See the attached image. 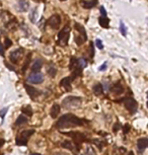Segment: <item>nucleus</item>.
Returning <instances> with one entry per match:
<instances>
[{"instance_id":"1","label":"nucleus","mask_w":148,"mask_h":155,"mask_svg":"<svg viewBox=\"0 0 148 155\" xmlns=\"http://www.w3.org/2000/svg\"><path fill=\"white\" fill-rule=\"evenodd\" d=\"M83 123L84 121L82 119H79L73 114H66V115H63L59 119V121L56 124V127L58 129H66V128L82 126Z\"/></svg>"},{"instance_id":"2","label":"nucleus","mask_w":148,"mask_h":155,"mask_svg":"<svg viewBox=\"0 0 148 155\" xmlns=\"http://www.w3.org/2000/svg\"><path fill=\"white\" fill-rule=\"evenodd\" d=\"M82 99L77 96H68L62 101V106L67 109H76L81 106Z\"/></svg>"},{"instance_id":"3","label":"nucleus","mask_w":148,"mask_h":155,"mask_svg":"<svg viewBox=\"0 0 148 155\" xmlns=\"http://www.w3.org/2000/svg\"><path fill=\"white\" fill-rule=\"evenodd\" d=\"M69 34H70V27L69 26H65L59 31L58 34V43L59 45H62V46H66L69 41Z\"/></svg>"},{"instance_id":"4","label":"nucleus","mask_w":148,"mask_h":155,"mask_svg":"<svg viewBox=\"0 0 148 155\" xmlns=\"http://www.w3.org/2000/svg\"><path fill=\"white\" fill-rule=\"evenodd\" d=\"M74 26H75V29L78 31V33H79L78 36H75V42H76V44L78 46H80V45H82L86 40H87L86 31H85V29H84V27L79 24H75Z\"/></svg>"},{"instance_id":"5","label":"nucleus","mask_w":148,"mask_h":155,"mask_svg":"<svg viewBox=\"0 0 148 155\" xmlns=\"http://www.w3.org/2000/svg\"><path fill=\"white\" fill-rule=\"evenodd\" d=\"M35 133V130H26L20 133L19 136L16 137V144L19 146H24L28 144V140L33 134Z\"/></svg>"},{"instance_id":"6","label":"nucleus","mask_w":148,"mask_h":155,"mask_svg":"<svg viewBox=\"0 0 148 155\" xmlns=\"http://www.w3.org/2000/svg\"><path fill=\"white\" fill-rule=\"evenodd\" d=\"M124 106L131 114H135L138 109V104L134 99L132 97H126L124 99Z\"/></svg>"},{"instance_id":"7","label":"nucleus","mask_w":148,"mask_h":155,"mask_svg":"<svg viewBox=\"0 0 148 155\" xmlns=\"http://www.w3.org/2000/svg\"><path fill=\"white\" fill-rule=\"evenodd\" d=\"M60 24H61V17H60V15H59V14L52 15V16L50 17L49 19H48V21H47L48 26H51L52 29H59Z\"/></svg>"},{"instance_id":"8","label":"nucleus","mask_w":148,"mask_h":155,"mask_svg":"<svg viewBox=\"0 0 148 155\" xmlns=\"http://www.w3.org/2000/svg\"><path fill=\"white\" fill-rule=\"evenodd\" d=\"M64 134L71 137V138L75 141V143H77V144H80V143H82L86 140L85 135H83L80 132H69V133H64Z\"/></svg>"},{"instance_id":"9","label":"nucleus","mask_w":148,"mask_h":155,"mask_svg":"<svg viewBox=\"0 0 148 155\" xmlns=\"http://www.w3.org/2000/svg\"><path fill=\"white\" fill-rule=\"evenodd\" d=\"M24 49H21V48H19V49H16L14 50V51H12L9 55V59L10 61L12 63H19V61L21 59L22 55H24Z\"/></svg>"},{"instance_id":"10","label":"nucleus","mask_w":148,"mask_h":155,"mask_svg":"<svg viewBox=\"0 0 148 155\" xmlns=\"http://www.w3.org/2000/svg\"><path fill=\"white\" fill-rule=\"evenodd\" d=\"M43 80H44V76L40 72H33L28 77V81L34 84L41 83V82H43Z\"/></svg>"},{"instance_id":"11","label":"nucleus","mask_w":148,"mask_h":155,"mask_svg":"<svg viewBox=\"0 0 148 155\" xmlns=\"http://www.w3.org/2000/svg\"><path fill=\"white\" fill-rule=\"evenodd\" d=\"M24 88H26V92H28V94L31 97V99H36V97L40 95V91H39L37 88L33 87V86L26 84V85H24Z\"/></svg>"},{"instance_id":"12","label":"nucleus","mask_w":148,"mask_h":155,"mask_svg":"<svg viewBox=\"0 0 148 155\" xmlns=\"http://www.w3.org/2000/svg\"><path fill=\"white\" fill-rule=\"evenodd\" d=\"M137 146L139 153H143V151L145 150V148L148 147V139L147 138H140L137 141Z\"/></svg>"},{"instance_id":"13","label":"nucleus","mask_w":148,"mask_h":155,"mask_svg":"<svg viewBox=\"0 0 148 155\" xmlns=\"http://www.w3.org/2000/svg\"><path fill=\"white\" fill-rule=\"evenodd\" d=\"M73 79L71 78V76L70 77H65V78H63L62 80L60 81V86H62V87H64L66 90H70L71 89V82Z\"/></svg>"},{"instance_id":"14","label":"nucleus","mask_w":148,"mask_h":155,"mask_svg":"<svg viewBox=\"0 0 148 155\" xmlns=\"http://www.w3.org/2000/svg\"><path fill=\"white\" fill-rule=\"evenodd\" d=\"M29 7V3L26 0H19V3H17V8L20 12H26L28 11Z\"/></svg>"},{"instance_id":"15","label":"nucleus","mask_w":148,"mask_h":155,"mask_svg":"<svg viewBox=\"0 0 148 155\" xmlns=\"http://www.w3.org/2000/svg\"><path fill=\"white\" fill-rule=\"evenodd\" d=\"M111 90L113 93L119 95V94H122V93L124 92V87H123V85L121 83H115L113 86H112Z\"/></svg>"},{"instance_id":"16","label":"nucleus","mask_w":148,"mask_h":155,"mask_svg":"<svg viewBox=\"0 0 148 155\" xmlns=\"http://www.w3.org/2000/svg\"><path fill=\"white\" fill-rule=\"evenodd\" d=\"M97 0H89V1H85V0H81L80 3H81V6L83 8H86V9H90L92 7H94L97 5Z\"/></svg>"},{"instance_id":"17","label":"nucleus","mask_w":148,"mask_h":155,"mask_svg":"<svg viewBox=\"0 0 148 155\" xmlns=\"http://www.w3.org/2000/svg\"><path fill=\"white\" fill-rule=\"evenodd\" d=\"M60 111H61L60 106H59V104H55L53 106H52L51 111H50V115H51V117L53 118V119H56L59 116V114H60Z\"/></svg>"},{"instance_id":"18","label":"nucleus","mask_w":148,"mask_h":155,"mask_svg":"<svg viewBox=\"0 0 148 155\" xmlns=\"http://www.w3.org/2000/svg\"><path fill=\"white\" fill-rule=\"evenodd\" d=\"M43 67V62L42 60H36L35 62H34L33 66H31V72H40V70L42 69Z\"/></svg>"},{"instance_id":"19","label":"nucleus","mask_w":148,"mask_h":155,"mask_svg":"<svg viewBox=\"0 0 148 155\" xmlns=\"http://www.w3.org/2000/svg\"><path fill=\"white\" fill-rule=\"evenodd\" d=\"M93 92H94L95 95H102L104 93V88H102V84L101 83H97L94 86H93Z\"/></svg>"},{"instance_id":"20","label":"nucleus","mask_w":148,"mask_h":155,"mask_svg":"<svg viewBox=\"0 0 148 155\" xmlns=\"http://www.w3.org/2000/svg\"><path fill=\"white\" fill-rule=\"evenodd\" d=\"M99 24H101L102 27H104V29H108L109 24H110V19H109V18H107L106 16H101V17H99Z\"/></svg>"},{"instance_id":"21","label":"nucleus","mask_w":148,"mask_h":155,"mask_svg":"<svg viewBox=\"0 0 148 155\" xmlns=\"http://www.w3.org/2000/svg\"><path fill=\"white\" fill-rule=\"evenodd\" d=\"M26 123H28V118L24 117V115H20L17 118V120L15 121V126H21V125L26 124Z\"/></svg>"},{"instance_id":"22","label":"nucleus","mask_w":148,"mask_h":155,"mask_svg":"<svg viewBox=\"0 0 148 155\" xmlns=\"http://www.w3.org/2000/svg\"><path fill=\"white\" fill-rule=\"evenodd\" d=\"M77 67H79L78 66V59H76V58H71V60H70V65H69V68H70V70H74L75 68H77Z\"/></svg>"},{"instance_id":"23","label":"nucleus","mask_w":148,"mask_h":155,"mask_svg":"<svg viewBox=\"0 0 148 155\" xmlns=\"http://www.w3.org/2000/svg\"><path fill=\"white\" fill-rule=\"evenodd\" d=\"M37 17H38V11H37V8H34L31 10V14H29V19L33 24H35L36 20H37Z\"/></svg>"},{"instance_id":"24","label":"nucleus","mask_w":148,"mask_h":155,"mask_svg":"<svg viewBox=\"0 0 148 155\" xmlns=\"http://www.w3.org/2000/svg\"><path fill=\"white\" fill-rule=\"evenodd\" d=\"M21 111L24 113V115L28 116V117H31V116H33V109H31V108L29 106L22 108L21 109Z\"/></svg>"},{"instance_id":"25","label":"nucleus","mask_w":148,"mask_h":155,"mask_svg":"<svg viewBox=\"0 0 148 155\" xmlns=\"http://www.w3.org/2000/svg\"><path fill=\"white\" fill-rule=\"evenodd\" d=\"M63 148H66V149H69V150H73V145H72L71 141H64V142H62V144H61Z\"/></svg>"},{"instance_id":"26","label":"nucleus","mask_w":148,"mask_h":155,"mask_svg":"<svg viewBox=\"0 0 148 155\" xmlns=\"http://www.w3.org/2000/svg\"><path fill=\"white\" fill-rule=\"evenodd\" d=\"M48 74L51 77H55L57 74V69L54 66H50V67L48 68Z\"/></svg>"},{"instance_id":"27","label":"nucleus","mask_w":148,"mask_h":155,"mask_svg":"<svg viewBox=\"0 0 148 155\" xmlns=\"http://www.w3.org/2000/svg\"><path fill=\"white\" fill-rule=\"evenodd\" d=\"M78 66L81 68V69L85 68L86 66H87V62H86L85 59H83V58H79V59H78Z\"/></svg>"},{"instance_id":"28","label":"nucleus","mask_w":148,"mask_h":155,"mask_svg":"<svg viewBox=\"0 0 148 155\" xmlns=\"http://www.w3.org/2000/svg\"><path fill=\"white\" fill-rule=\"evenodd\" d=\"M31 54H29V56L26 57V62H24V66H22V72H24V71H26V68H28L29 64V62H31Z\"/></svg>"},{"instance_id":"29","label":"nucleus","mask_w":148,"mask_h":155,"mask_svg":"<svg viewBox=\"0 0 148 155\" xmlns=\"http://www.w3.org/2000/svg\"><path fill=\"white\" fill-rule=\"evenodd\" d=\"M120 31H121V34H122L123 36H127V29L122 20L120 21Z\"/></svg>"},{"instance_id":"30","label":"nucleus","mask_w":148,"mask_h":155,"mask_svg":"<svg viewBox=\"0 0 148 155\" xmlns=\"http://www.w3.org/2000/svg\"><path fill=\"white\" fill-rule=\"evenodd\" d=\"M93 143H94L95 145L97 146V147L99 148V149H102V147L104 146V143H102V142H99V140H97V139H94V140L92 141Z\"/></svg>"},{"instance_id":"31","label":"nucleus","mask_w":148,"mask_h":155,"mask_svg":"<svg viewBox=\"0 0 148 155\" xmlns=\"http://www.w3.org/2000/svg\"><path fill=\"white\" fill-rule=\"evenodd\" d=\"M86 155H97V153L92 147H86Z\"/></svg>"},{"instance_id":"32","label":"nucleus","mask_w":148,"mask_h":155,"mask_svg":"<svg viewBox=\"0 0 148 155\" xmlns=\"http://www.w3.org/2000/svg\"><path fill=\"white\" fill-rule=\"evenodd\" d=\"M4 43H5V48L6 49H8V48H10L11 47V45H12V42H11V40H9V39H7L6 38L5 39V41H4Z\"/></svg>"},{"instance_id":"33","label":"nucleus","mask_w":148,"mask_h":155,"mask_svg":"<svg viewBox=\"0 0 148 155\" xmlns=\"http://www.w3.org/2000/svg\"><path fill=\"white\" fill-rule=\"evenodd\" d=\"M120 123H115V125H114V127H113V132L114 133H117L118 131L120 130Z\"/></svg>"},{"instance_id":"34","label":"nucleus","mask_w":148,"mask_h":155,"mask_svg":"<svg viewBox=\"0 0 148 155\" xmlns=\"http://www.w3.org/2000/svg\"><path fill=\"white\" fill-rule=\"evenodd\" d=\"M95 44H97V47L99 48V50H102V49H104V45H102V42L99 39H97V41H95Z\"/></svg>"},{"instance_id":"35","label":"nucleus","mask_w":148,"mask_h":155,"mask_svg":"<svg viewBox=\"0 0 148 155\" xmlns=\"http://www.w3.org/2000/svg\"><path fill=\"white\" fill-rule=\"evenodd\" d=\"M7 108H4L3 109H1V111H0V117H1L2 119H3L4 117H5V114L7 113Z\"/></svg>"},{"instance_id":"36","label":"nucleus","mask_w":148,"mask_h":155,"mask_svg":"<svg viewBox=\"0 0 148 155\" xmlns=\"http://www.w3.org/2000/svg\"><path fill=\"white\" fill-rule=\"evenodd\" d=\"M89 51H90V57L94 56V48H93L92 43H90V45H89Z\"/></svg>"},{"instance_id":"37","label":"nucleus","mask_w":148,"mask_h":155,"mask_svg":"<svg viewBox=\"0 0 148 155\" xmlns=\"http://www.w3.org/2000/svg\"><path fill=\"white\" fill-rule=\"evenodd\" d=\"M130 129H131V127H130L129 124H126V125H125V127H124V134H127V133H128V132L130 131Z\"/></svg>"},{"instance_id":"38","label":"nucleus","mask_w":148,"mask_h":155,"mask_svg":"<svg viewBox=\"0 0 148 155\" xmlns=\"http://www.w3.org/2000/svg\"><path fill=\"white\" fill-rule=\"evenodd\" d=\"M106 69H107V62L102 64V66H99V71H104V70H106Z\"/></svg>"},{"instance_id":"39","label":"nucleus","mask_w":148,"mask_h":155,"mask_svg":"<svg viewBox=\"0 0 148 155\" xmlns=\"http://www.w3.org/2000/svg\"><path fill=\"white\" fill-rule=\"evenodd\" d=\"M101 13H102V16H106V15H107L106 9H104V6H102V7H101Z\"/></svg>"},{"instance_id":"40","label":"nucleus","mask_w":148,"mask_h":155,"mask_svg":"<svg viewBox=\"0 0 148 155\" xmlns=\"http://www.w3.org/2000/svg\"><path fill=\"white\" fill-rule=\"evenodd\" d=\"M0 55H1V56H3L4 55V49H3V47H2L1 42H0Z\"/></svg>"},{"instance_id":"41","label":"nucleus","mask_w":148,"mask_h":155,"mask_svg":"<svg viewBox=\"0 0 148 155\" xmlns=\"http://www.w3.org/2000/svg\"><path fill=\"white\" fill-rule=\"evenodd\" d=\"M5 65L7 66V67L9 68L10 70H12V71H14V68H13L12 66H10V65H9V64H8V63H6V62H5Z\"/></svg>"},{"instance_id":"42","label":"nucleus","mask_w":148,"mask_h":155,"mask_svg":"<svg viewBox=\"0 0 148 155\" xmlns=\"http://www.w3.org/2000/svg\"><path fill=\"white\" fill-rule=\"evenodd\" d=\"M3 144H4V140H3V139H0V147H1Z\"/></svg>"},{"instance_id":"43","label":"nucleus","mask_w":148,"mask_h":155,"mask_svg":"<svg viewBox=\"0 0 148 155\" xmlns=\"http://www.w3.org/2000/svg\"><path fill=\"white\" fill-rule=\"evenodd\" d=\"M128 155H134V153H133V151H130Z\"/></svg>"},{"instance_id":"44","label":"nucleus","mask_w":148,"mask_h":155,"mask_svg":"<svg viewBox=\"0 0 148 155\" xmlns=\"http://www.w3.org/2000/svg\"><path fill=\"white\" fill-rule=\"evenodd\" d=\"M31 155H42V154H39V153H31Z\"/></svg>"},{"instance_id":"45","label":"nucleus","mask_w":148,"mask_h":155,"mask_svg":"<svg viewBox=\"0 0 148 155\" xmlns=\"http://www.w3.org/2000/svg\"><path fill=\"white\" fill-rule=\"evenodd\" d=\"M57 155H65V154H62V153H60V154H57Z\"/></svg>"},{"instance_id":"46","label":"nucleus","mask_w":148,"mask_h":155,"mask_svg":"<svg viewBox=\"0 0 148 155\" xmlns=\"http://www.w3.org/2000/svg\"><path fill=\"white\" fill-rule=\"evenodd\" d=\"M147 99H148V91H147Z\"/></svg>"},{"instance_id":"47","label":"nucleus","mask_w":148,"mask_h":155,"mask_svg":"<svg viewBox=\"0 0 148 155\" xmlns=\"http://www.w3.org/2000/svg\"><path fill=\"white\" fill-rule=\"evenodd\" d=\"M60 1H65V0H60Z\"/></svg>"},{"instance_id":"48","label":"nucleus","mask_w":148,"mask_h":155,"mask_svg":"<svg viewBox=\"0 0 148 155\" xmlns=\"http://www.w3.org/2000/svg\"><path fill=\"white\" fill-rule=\"evenodd\" d=\"M147 108H148V101H147Z\"/></svg>"}]
</instances>
